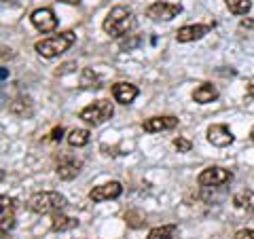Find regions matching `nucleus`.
I'll return each mask as SVG.
<instances>
[{
    "instance_id": "obj_1",
    "label": "nucleus",
    "mask_w": 254,
    "mask_h": 239,
    "mask_svg": "<svg viewBox=\"0 0 254 239\" xmlns=\"http://www.w3.org/2000/svg\"><path fill=\"white\" fill-rule=\"evenodd\" d=\"M102 28H104L108 36L121 38L136 28V17H133L131 9H127V6H115V9H110V13L106 15Z\"/></svg>"
},
{
    "instance_id": "obj_2",
    "label": "nucleus",
    "mask_w": 254,
    "mask_h": 239,
    "mask_svg": "<svg viewBox=\"0 0 254 239\" xmlns=\"http://www.w3.org/2000/svg\"><path fill=\"white\" fill-rule=\"evenodd\" d=\"M72 45H74V32H62V34H53L38 41L34 45V49L41 58L53 60V58H60L64 51H68Z\"/></svg>"
},
{
    "instance_id": "obj_3",
    "label": "nucleus",
    "mask_w": 254,
    "mask_h": 239,
    "mask_svg": "<svg viewBox=\"0 0 254 239\" xmlns=\"http://www.w3.org/2000/svg\"><path fill=\"white\" fill-rule=\"evenodd\" d=\"M68 205L66 197L55 193V190H43V193H34L28 199V210L34 214H55L62 212Z\"/></svg>"
},
{
    "instance_id": "obj_4",
    "label": "nucleus",
    "mask_w": 254,
    "mask_h": 239,
    "mask_svg": "<svg viewBox=\"0 0 254 239\" xmlns=\"http://www.w3.org/2000/svg\"><path fill=\"white\" fill-rule=\"evenodd\" d=\"M113 115H115V106H113V102H108V100H98V102H93V104L85 106L81 113H78V117H81L85 123H89L93 127L106 123Z\"/></svg>"
},
{
    "instance_id": "obj_5",
    "label": "nucleus",
    "mask_w": 254,
    "mask_h": 239,
    "mask_svg": "<svg viewBox=\"0 0 254 239\" xmlns=\"http://www.w3.org/2000/svg\"><path fill=\"white\" fill-rule=\"evenodd\" d=\"M233 178V174L225 170V167H205V170L197 176V182H199V186H205V188H210V186H222V184H227V182H231Z\"/></svg>"
},
{
    "instance_id": "obj_6",
    "label": "nucleus",
    "mask_w": 254,
    "mask_h": 239,
    "mask_svg": "<svg viewBox=\"0 0 254 239\" xmlns=\"http://www.w3.org/2000/svg\"><path fill=\"white\" fill-rule=\"evenodd\" d=\"M180 13H182L180 4H174V2H153L146 9V17H150L153 21H170L174 17H178Z\"/></svg>"
},
{
    "instance_id": "obj_7",
    "label": "nucleus",
    "mask_w": 254,
    "mask_h": 239,
    "mask_svg": "<svg viewBox=\"0 0 254 239\" xmlns=\"http://www.w3.org/2000/svg\"><path fill=\"white\" fill-rule=\"evenodd\" d=\"M123 193V186L121 182H104V184H98L89 190V199L93 203H100V201H110V199H117L121 197Z\"/></svg>"
},
{
    "instance_id": "obj_8",
    "label": "nucleus",
    "mask_w": 254,
    "mask_h": 239,
    "mask_svg": "<svg viewBox=\"0 0 254 239\" xmlns=\"http://www.w3.org/2000/svg\"><path fill=\"white\" fill-rule=\"evenodd\" d=\"M30 21H32V26H34L38 32H43V34L53 32L58 28V17H55V13L51 9H36L30 15Z\"/></svg>"
},
{
    "instance_id": "obj_9",
    "label": "nucleus",
    "mask_w": 254,
    "mask_h": 239,
    "mask_svg": "<svg viewBox=\"0 0 254 239\" xmlns=\"http://www.w3.org/2000/svg\"><path fill=\"white\" fill-rule=\"evenodd\" d=\"M233 140H235V135L231 133V129H229L227 125H210L208 127V142L212 146H218V148H225L229 144H233Z\"/></svg>"
},
{
    "instance_id": "obj_10",
    "label": "nucleus",
    "mask_w": 254,
    "mask_h": 239,
    "mask_svg": "<svg viewBox=\"0 0 254 239\" xmlns=\"http://www.w3.org/2000/svg\"><path fill=\"white\" fill-rule=\"evenodd\" d=\"M212 30V26H203V23H195V26H182L176 30V41L178 43H193L203 38L208 32Z\"/></svg>"
},
{
    "instance_id": "obj_11",
    "label": "nucleus",
    "mask_w": 254,
    "mask_h": 239,
    "mask_svg": "<svg viewBox=\"0 0 254 239\" xmlns=\"http://www.w3.org/2000/svg\"><path fill=\"white\" fill-rule=\"evenodd\" d=\"M178 125V119L172 117V115H165V117H150L142 123V129L148 131V133H157V131H168L174 129Z\"/></svg>"
},
{
    "instance_id": "obj_12",
    "label": "nucleus",
    "mask_w": 254,
    "mask_h": 239,
    "mask_svg": "<svg viewBox=\"0 0 254 239\" xmlns=\"http://www.w3.org/2000/svg\"><path fill=\"white\" fill-rule=\"evenodd\" d=\"M113 98L119 104H131L133 100L138 98V87L131 83H115L113 85Z\"/></svg>"
},
{
    "instance_id": "obj_13",
    "label": "nucleus",
    "mask_w": 254,
    "mask_h": 239,
    "mask_svg": "<svg viewBox=\"0 0 254 239\" xmlns=\"http://www.w3.org/2000/svg\"><path fill=\"white\" fill-rule=\"evenodd\" d=\"M81 161L78 159H72V157H64L62 161L58 163V176L62 178V180H72V178H76L78 176V172H81Z\"/></svg>"
},
{
    "instance_id": "obj_14",
    "label": "nucleus",
    "mask_w": 254,
    "mask_h": 239,
    "mask_svg": "<svg viewBox=\"0 0 254 239\" xmlns=\"http://www.w3.org/2000/svg\"><path fill=\"white\" fill-rule=\"evenodd\" d=\"M2 214H0V225H2V231H11L15 227V201L11 197H2Z\"/></svg>"
},
{
    "instance_id": "obj_15",
    "label": "nucleus",
    "mask_w": 254,
    "mask_h": 239,
    "mask_svg": "<svg viewBox=\"0 0 254 239\" xmlns=\"http://www.w3.org/2000/svg\"><path fill=\"white\" fill-rule=\"evenodd\" d=\"M216 98H218V89L212 83H201L193 91V100L197 104H210V102H214Z\"/></svg>"
},
{
    "instance_id": "obj_16",
    "label": "nucleus",
    "mask_w": 254,
    "mask_h": 239,
    "mask_svg": "<svg viewBox=\"0 0 254 239\" xmlns=\"http://www.w3.org/2000/svg\"><path fill=\"white\" fill-rule=\"evenodd\" d=\"M233 205L242 212L254 214V190L244 188V190H240V193H235L233 195Z\"/></svg>"
},
{
    "instance_id": "obj_17",
    "label": "nucleus",
    "mask_w": 254,
    "mask_h": 239,
    "mask_svg": "<svg viewBox=\"0 0 254 239\" xmlns=\"http://www.w3.org/2000/svg\"><path fill=\"white\" fill-rule=\"evenodd\" d=\"M76 227H78L76 218H70V216H66V214H62V212L51 214V229L53 231H60V233H64V231H72Z\"/></svg>"
},
{
    "instance_id": "obj_18",
    "label": "nucleus",
    "mask_w": 254,
    "mask_h": 239,
    "mask_svg": "<svg viewBox=\"0 0 254 239\" xmlns=\"http://www.w3.org/2000/svg\"><path fill=\"white\" fill-rule=\"evenodd\" d=\"M176 235V227L174 225H168V227H155L150 229V233L146 239H174Z\"/></svg>"
},
{
    "instance_id": "obj_19",
    "label": "nucleus",
    "mask_w": 254,
    "mask_h": 239,
    "mask_svg": "<svg viewBox=\"0 0 254 239\" xmlns=\"http://www.w3.org/2000/svg\"><path fill=\"white\" fill-rule=\"evenodd\" d=\"M89 142V131L87 129H72L68 133V144L70 146H85Z\"/></svg>"
},
{
    "instance_id": "obj_20",
    "label": "nucleus",
    "mask_w": 254,
    "mask_h": 239,
    "mask_svg": "<svg viewBox=\"0 0 254 239\" xmlns=\"http://www.w3.org/2000/svg\"><path fill=\"white\" fill-rule=\"evenodd\" d=\"M225 2H227V9L231 11L233 15H246L252 9L250 0H225Z\"/></svg>"
},
{
    "instance_id": "obj_21",
    "label": "nucleus",
    "mask_w": 254,
    "mask_h": 239,
    "mask_svg": "<svg viewBox=\"0 0 254 239\" xmlns=\"http://www.w3.org/2000/svg\"><path fill=\"white\" fill-rule=\"evenodd\" d=\"M81 87H85V89H98L100 87V78L91 68H85L81 72Z\"/></svg>"
},
{
    "instance_id": "obj_22",
    "label": "nucleus",
    "mask_w": 254,
    "mask_h": 239,
    "mask_svg": "<svg viewBox=\"0 0 254 239\" xmlns=\"http://www.w3.org/2000/svg\"><path fill=\"white\" fill-rule=\"evenodd\" d=\"M125 222L129 227H133V229H138V227H142L146 220H142V214H138V212H127L125 214Z\"/></svg>"
},
{
    "instance_id": "obj_23",
    "label": "nucleus",
    "mask_w": 254,
    "mask_h": 239,
    "mask_svg": "<svg viewBox=\"0 0 254 239\" xmlns=\"http://www.w3.org/2000/svg\"><path fill=\"white\" fill-rule=\"evenodd\" d=\"M174 148H176L178 153H190L193 144H190V140H187V138H176L174 140Z\"/></svg>"
},
{
    "instance_id": "obj_24",
    "label": "nucleus",
    "mask_w": 254,
    "mask_h": 239,
    "mask_svg": "<svg viewBox=\"0 0 254 239\" xmlns=\"http://www.w3.org/2000/svg\"><path fill=\"white\" fill-rule=\"evenodd\" d=\"M235 239H254V229H242V231H237Z\"/></svg>"
},
{
    "instance_id": "obj_25",
    "label": "nucleus",
    "mask_w": 254,
    "mask_h": 239,
    "mask_svg": "<svg viewBox=\"0 0 254 239\" xmlns=\"http://www.w3.org/2000/svg\"><path fill=\"white\" fill-rule=\"evenodd\" d=\"M64 138V127H55L51 131V142H60Z\"/></svg>"
},
{
    "instance_id": "obj_26",
    "label": "nucleus",
    "mask_w": 254,
    "mask_h": 239,
    "mask_svg": "<svg viewBox=\"0 0 254 239\" xmlns=\"http://www.w3.org/2000/svg\"><path fill=\"white\" fill-rule=\"evenodd\" d=\"M246 95H248V98H254V83L248 87V91H246Z\"/></svg>"
},
{
    "instance_id": "obj_27",
    "label": "nucleus",
    "mask_w": 254,
    "mask_h": 239,
    "mask_svg": "<svg viewBox=\"0 0 254 239\" xmlns=\"http://www.w3.org/2000/svg\"><path fill=\"white\" fill-rule=\"evenodd\" d=\"M60 2H64V4H78L81 0H60Z\"/></svg>"
},
{
    "instance_id": "obj_28",
    "label": "nucleus",
    "mask_w": 254,
    "mask_h": 239,
    "mask_svg": "<svg viewBox=\"0 0 254 239\" xmlns=\"http://www.w3.org/2000/svg\"><path fill=\"white\" fill-rule=\"evenodd\" d=\"M250 138H252V142H254V127H252V131H250Z\"/></svg>"
}]
</instances>
